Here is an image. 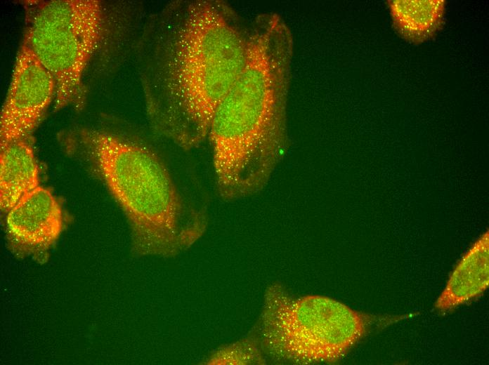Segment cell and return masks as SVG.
Here are the masks:
<instances>
[{"label": "cell", "instance_id": "1", "mask_svg": "<svg viewBox=\"0 0 489 365\" xmlns=\"http://www.w3.org/2000/svg\"><path fill=\"white\" fill-rule=\"evenodd\" d=\"M249 30L219 0H176L156 13L138 46L148 121L188 151L208 137L219 105L242 72Z\"/></svg>", "mask_w": 489, "mask_h": 365}, {"label": "cell", "instance_id": "2", "mask_svg": "<svg viewBox=\"0 0 489 365\" xmlns=\"http://www.w3.org/2000/svg\"><path fill=\"white\" fill-rule=\"evenodd\" d=\"M105 186L128 222L131 251L173 258L187 251L209 225V197L197 171L126 133L80 128L65 138Z\"/></svg>", "mask_w": 489, "mask_h": 365}, {"label": "cell", "instance_id": "3", "mask_svg": "<svg viewBox=\"0 0 489 365\" xmlns=\"http://www.w3.org/2000/svg\"><path fill=\"white\" fill-rule=\"evenodd\" d=\"M294 41L276 13L249 30L247 61L213 118L209 140L215 189L233 201L268 182L287 147V100Z\"/></svg>", "mask_w": 489, "mask_h": 365}, {"label": "cell", "instance_id": "4", "mask_svg": "<svg viewBox=\"0 0 489 365\" xmlns=\"http://www.w3.org/2000/svg\"><path fill=\"white\" fill-rule=\"evenodd\" d=\"M375 320L333 298L297 297L273 284L266 290L254 330L264 353L273 359L314 364L339 360L369 332Z\"/></svg>", "mask_w": 489, "mask_h": 365}, {"label": "cell", "instance_id": "5", "mask_svg": "<svg viewBox=\"0 0 489 365\" xmlns=\"http://www.w3.org/2000/svg\"><path fill=\"white\" fill-rule=\"evenodd\" d=\"M107 31L98 0H53L34 14L24 38L56 84L55 111L84 103V77Z\"/></svg>", "mask_w": 489, "mask_h": 365}, {"label": "cell", "instance_id": "6", "mask_svg": "<svg viewBox=\"0 0 489 365\" xmlns=\"http://www.w3.org/2000/svg\"><path fill=\"white\" fill-rule=\"evenodd\" d=\"M56 84L23 37L0 114V147L26 140L55 100Z\"/></svg>", "mask_w": 489, "mask_h": 365}, {"label": "cell", "instance_id": "7", "mask_svg": "<svg viewBox=\"0 0 489 365\" xmlns=\"http://www.w3.org/2000/svg\"><path fill=\"white\" fill-rule=\"evenodd\" d=\"M63 225L59 202L48 189L39 185L7 212L8 247L18 258L41 256L58 240Z\"/></svg>", "mask_w": 489, "mask_h": 365}, {"label": "cell", "instance_id": "8", "mask_svg": "<svg viewBox=\"0 0 489 365\" xmlns=\"http://www.w3.org/2000/svg\"><path fill=\"white\" fill-rule=\"evenodd\" d=\"M489 285L488 234L481 237L451 273L435 303L439 311H448L482 294Z\"/></svg>", "mask_w": 489, "mask_h": 365}, {"label": "cell", "instance_id": "9", "mask_svg": "<svg viewBox=\"0 0 489 365\" xmlns=\"http://www.w3.org/2000/svg\"><path fill=\"white\" fill-rule=\"evenodd\" d=\"M39 185V168L34 150L26 140L1 150L0 206L7 213L24 196Z\"/></svg>", "mask_w": 489, "mask_h": 365}, {"label": "cell", "instance_id": "10", "mask_svg": "<svg viewBox=\"0 0 489 365\" xmlns=\"http://www.w3.org/2000/svg\"><path fill=\"white\" fill-rule=\"evenodd\" d=\"M394 25L407 39L421 42L439 28L443 15V1H391Z\"/></svg>", "mask_w": 489, "mask_h": 365}, {"label": "cell", "instance_id": "11", "mask_svg": "<svg viewBox=\"0 0 489 365\" xmlns=\"http://www.w3.org/2000/svg\"><path fill=\"white\" fill-rule=\"evenodd\" d=\"M259 336L254 330L247 337L223 345L212 352L202 364H264L266 361Z\"/></svg>", "mask_w": 489, "mask_h": 365}]
</instances>
